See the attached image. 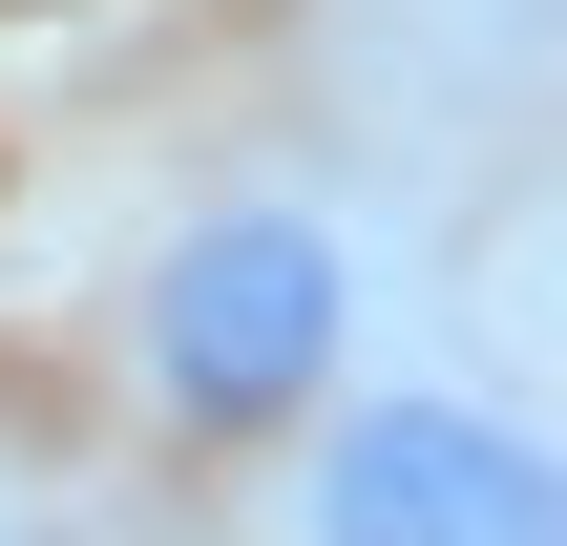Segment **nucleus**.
I'll return each mask as SVG.
<instances>
[{
	"label": "nucleus",
	"mask_w": 567,
	"mask_h": 546,
	"mask_svg": "<svg viewBox=\"0 0 567 546\" xmlns=\"http://www.w3.org/2000/svg\"><path fill=\"white\" fill-rule=\"evenodd\" d=\"M358 337H379V253L337 189H210L126 295V358L189 442H295L358 379Z\"/></svg>",
	"instance_id": "obj_1"
},
{
	"label": "nucleus",
	"mask_w": 567,
	"mask_h": 546,
	"mask_svg": "<svg viewBox=\"0 0 567 546\" xmlns=\"http://www.w3.org/2000/svg\"><path fill=\"white\" fill-rule=\"evenodd\" d=\"M295 546H567V463L484 379H337L295 421Z\"/></svg>",
	"instance_id": "obj_2"
}]
</instances>
